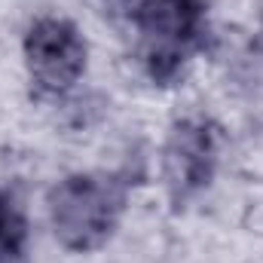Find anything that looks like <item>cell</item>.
I'll return each mask as SVG.
<instances>
[{
    "label": "cell",
    "instance_id": "obj_1",
    "mask_svg": "<svg viewBox=\"0 0 263 263\" xmlns=\"http://www.w3.org/2000/svg\"><path fill=\"white\" fill-rule=\"evenodd\" d=\"M18 239H22V227H18V220L12 217V208L6 211V202H0V257L15 254Z\"/></svg>",
    "mask_w": 263,
    "mask_h": 263
}]
</instances>
